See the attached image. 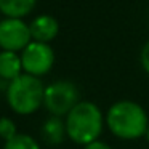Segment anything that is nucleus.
I'll return each instance as SVG.
<instances>
[{"label":"nucleus","instance_id":"1","mask_svg":"<svg viewBox=\"0 0 149 149\" xmlns=\"http://www.w3.org/2000/svg\"><path fill=\"white\" fill-rule=\"evenodd\" d=\"M106 122L109 130L122 139H136L146 135L149 127L148 114L133 101H119L112 104L107 112Z\"/></svg>","mask_w":149,"mask_h":149},{"label":"nucleus","instance_id":"2","mask_svg":"<svg viewBox=\"0 0 149 149\" xmlns=\"http://www.w3.org/2000/svg\"><path fill=\"white\" fill-rule=\"evenodd\" d=\"M103 132V114L96 104L90 101L79 103L66 117V133L77 144H90L96 141Z\"/></svg>","mask_w":149,"mask_h":149},{"label":"nucleus","instance_id":"3","mask_svg":"<svg viewBox=\"0 0 149 149\" xmlns=\"http://www.w3.org/2000/svg\"><path fill=\"white\" fill-rule=\"evenodd\" d=\"M45 87L39 77L21 74L10 82L7 90V101L16 114H32L43 104Z\"/></svg>","mask_w":149,"mask_h":149},{"label":"nucleus","instance_id":"4","mask_svg":"<svg viewBox=\"0 0 149 149\" xmlns=\"http://www.w3.org/2000/svg\"><path fill=\"white\" fill-rule=\"evenodd\" d=\"M45 107L53 114V117L68 116L79 104V90L69 80H56L45 88L43 96Z\"/></svg>","mask_w":149,"mask_h":149},{"label":"nucleus","instance_id":"5","mask_svg":"<svg viewBox=\"0 0 149 149\" xmlns=\"http://www.w3.org/2000/svg\"><path fill=\"white\" fill-rule=\"evenodd\" d=\"M55 63V53L48 43L31 42L21 53V64L26 74L39 77L50 72Z\"/></svg>","mask_w":149,"mask_h":149},{"label":"nucleus","instance_id":"6","mask_svg":"<svg viewBox=\"0 0 149 149\" xmlns=\"http://www.w3.org/2000/svg\"><path fill=\"white\" fill-rule=\"evenodd\" d=\"M32 42L31 29L24 21L5 18L0 21V47L3 52H19Z\"/></svg>","mask_w":149,"mask_h":149},{"label":"nucleus","instance_id":"7","mask_svg":"<svg viewBox=\"0 0 149 149\" xmlns=\"http://www.w3.org/2000/svg\"><path fill=\"white\" fill-rule=\"evenodd\" d=\"M29 29H31V37L34 39V42L48 43L50 40H53L58 36L59 24L50 15H40L29 24Z\"/></svg>","mask_w":149,"mask_h":149},{"label":"nucleus","instance_id":"8","mask_svg":"<svg viewBox=\"0 0 149 149\" xmlns=\"http://www.w3.org/2000/svg\"><path fill=\"white\" fill-rule=\"evenodd\" d=\"M21 71H23L21 56H18L13 52L0 53V77L3 80H15L21 75Z\"/></svg>","mask_w":149,"mask_h":149},{"label":"nucleus","instance_id":"9","mask_svg":"<svg viewBox=\"0 0 149 149\" xmlns=\"http://www.w3.org/2000/svg\"><path fill=\"white\" fill-rule=\"evenodd\" d=\"M37 0H0V11L7 18L21 19L34 10Z\"/></svg>","mask_w":149,"mask_h":149},{"label":"nucleus","instance_id":"10","mask_svg":"<svg viewBox=\"0 0 149 149\" xmlns=\"http://www.w3.org/2000/svg\"><path fill=\"white\" fill-rule=\"evenodd\" d=\"M66 133V122H63L59 117H50L42 125V138L50 146H56L63 143Z\"/></svg>","mask_w":149,"mask_h":149},{"label":"nucleus","instance_id":"11","mask_svg":"<svg viewBox=\"0 0 149 149\" xmlns=\"http://www.w3.org/2000/svg\"><path fill=\"white\" fill-rule=\"evenodd\" d=\"M3 149H40V148L32 136L24 135V133H18L13 139L7 141Z\"/></svg>","mask_w":149,"mask_h":149},{"label":"nucleus","instance_id":"12","mask_svg":"<svg viewBox=\"0 0 149 149\" xmlns=\"http://www.w3.org/2000/svg\"><path fill=\"white\" fill-rule=\"evenodd\" d=\"M16 135H18V132H16L15 122L11 119H8V117H2V119H0V136H2L5 141H10V139H13Z\"/></svg>","mask_w":149,"mask_h":149},{"label":"nucleus","instance_id":"13","mask_svg":"<svg viewBox=\"0 0 149 149\" xmlns=\"http://www.w3.org/2000/svg\"><path fill=\"white\" fill-rule=\"evenodd\" d=\"M141 64H143V69L149 74V40L141 50Z\"/></svg>","mask_w":149,"mask_h":149},{"label":"nucleus","instance_id":"14","mask_svg":"<svg viewBox=\"0 0 149 149\" xmlns=\"http://www.w3.org/2000/svg\"><path fill=\"white\" fill-rule=\"evenodd\" d=\"M84 149H111L109 146L106 144V143H103V141H93V143H90V144H87Z\"/></svg>","mask_w":149,"mask_h":149},{"label":"nucleus","instance_id":"15","mask_svg":"<svg viewBox=\"0 0 149 149\" xmlns=\"http://www.w3.org/2000/svg\"><path fill=\"white\" fill-rule=\"evenodd\" d=\"M146 138H148V141H149V127H148V132H146Z\"/></svg>","mask_w":149,"mask_h":149},{"label":"nucleus","instance_id":"16","mask_svg":"<svg viewBox=\"0 0 149 149\" xmlns=\"http://www.w3.org/2000/svg\"><path fill=\"white\" fill-rule=\"evenodd\" d=\"M0 13H2V11H0Z\"/></svg>","mask_w":149,"mask_h":149}]
</instances>
